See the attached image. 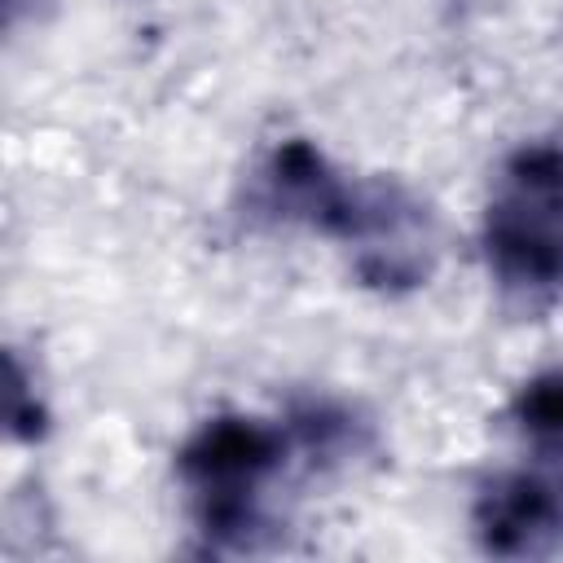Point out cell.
I'll return each mask as SVG.
<instances>
[{
    "mask_svg": "<svg viewBox=\"0 0 563 563\" xmlns=\"http://www.w3.org/2000/svg\"><path fill=\"white\" fill-rule=\"evenodd\" d=\"M479 255L519 317L563 299V141H523L501 158L479 216Z\"/></svg>",
    "mask_w": 563,
    "mask_h": 563,
    "instance_id": "cell-1",
    "label": "cell"
},
{
    "mask_svg": "<svg viewBox=\"0 0 563 563\" xmlns=\"http://www.w3.org/2000/svg\"><path fill=\"white\" fill-rule=\"evenodd\" d=\"M290 453L286 422L260 413H216L185 435L176 449V479L207 550H255L268 532L264 488L286 471Z\"/></svg>",
    "mask_w": 563,
    "mask_h": 563,
    "instance_id": "cell-2",
    "label": "cell"
},
{
    "mask_svg": "<svg viewBox=\"0 0 563 563\" xmlns=\"http://www.w3.org/2000/svg\"><path fill=\"white\" fill-rule=\"evenodd\" d=\"M325 238L347 251V268L378 295H409L440 260L431 207L396 176H347Z\"/></svg>",
    "mask_w": 563,
    "mask_h": 563,
    "instance_id": "cell-3",
    "label": "cell"
},
{
    "mask_svg": "<svg viewBox=\"0 0 563 563\" xmlns=\"http://www.w3.org/2000/svg\"><path fill=\"white\" fill-rule=\"evenodd\" d=\"M471 537L493 559H550L563 550V457L497 471L475 488Z\"/></svg>",
    "mask_w": 563,
    "mask_h": 563,
    "instance_id": "cell-4",
    "label": "cell"
},
{
    "mask_svg": "<svg viewBox=\"0 0 563 563\" xmlns=\"http://www.w3.org/2000/svg\"><path fill=\"white\" fill-rule=\"evenodd\" d=\"M255 180H260V198L273 216L290 220V224H308L312 233H325V220L334 216L339 194L347 185V176L308 136L277 141L264 154Z\"/></svg>",
    "mask_w": 563,
    "mask_h": 563,
    "instance_id": "cell-5",
    "label": "cell"
},
{
    "mask_svg": "<svg viewBox=\"0 0 563 563\" xmlns=\"http://www.w3.org/2000/svg\"><path fill=\"white\" fill-rule=\"evenodd\" d=\"M506 418L537 453H563V369L523 378L506 405Z\"/></svg>",
    "mask_w": 563,
    "mask_h": 563,
    "instance_id": "cell-6",
    "label": "cell"
},
{
    "mask_svg": "<svg viewBox=\"0 0 563 563\" xmlns=\"http://www.w3.org/2000/svg\"><path fill=\"white\" fill-rule=\"evenodd\" d=\"M4 427L22 444H35L48 435V400L18 352L4 356Z\"/></svg>",
    "mask_w": 563,
    "mask_h": 563,
    "instance_id": "cell-7",
    "label": "cell"
}]
</instances>
